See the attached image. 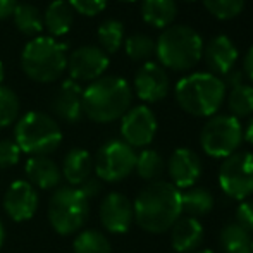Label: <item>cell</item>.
<instances>
[{
  "label": "cell",
  "instance_id": "6da1fadb",
  "mask_svg": "<svg viewBox=\"0 0 253 253\" xmlns=\"http://www.w3.org/2000/svg\"><path fill=\"white\" fill-rule=\"evenodd\" d=\"M134 220L143 231L160 234L170 231L181 217V191L167 181H153L138 193L133 203Z\"/></svg>",
  "mask_w": 253,
  "mask_h": 253
},
{
  "label": "cell",
  "instance_id": "7a4b0ae2",
  "mask_svg": "<svg viewBox=\"0 0 253 253\" xmlns=\"http://www.w3.org/2000/svg\"><path fill=\"white\" fill-rule=\"evenodd\" d=\"M133 90L124 78L102 76L83 90V114L95 123L121 119L131 109Z\"/></svg>",
  "mask_w": 253,
  "mask_h": 253
},
{
  "label": "cell",
  "instance_id": "3957f363",
  "mask_svg": "<svg viewBox=\"0 0 253 253\" xmlns=\"http://www.w3.org/2000/svg\"><path fill=\"white\" fill-rule=\"evenodd\" d=\"M176 100L195 117H212L226 100V84L210 73H193L177 81Z\"/></svg>",
  "mask_w": 253,
  "mask_h": 253
},
{
  "label": "cell",
  "instance_id": "277c9868",
  "mask_svg": "<svg viewBox=\"0 0 253 253\" xmlns=\"http://www.w3.org/2000/svg\"><path fill=\"white\" fill-rule=\"evenodd\" d=\"M155 53L162 67L172 71H188L200 62L203 40L193 28L174 24L160 33L155 43Z\"/></svg>",
  "mask_w": 253,
  "mask_h": 253
},
{
  "label": "cell",
  "instance_id": "5b68a950",
  "mask_svg": "<svg viewBox=\"0 0 253 253\" xmlns=\"http://www.w3.org/2000/svg\"><path fill=\"white\" fill-rule=\"evenodd\" d=\"M21 66L30 80L37 83H53L66 71V45L52 37L33 38L21 53Z\"/></svg>",
  "mask_w": 253,
  "mask_h": 253
},
{
  "label": "cell",
  "instance_id": "8992f818",
  "mask_svg": "<svg viewBox=\"0 0 253 253\" xmlns=\"http://www.w3.org/2000/svg\"><path fill=\"white\" fill-rule=\"evenodd\" d=\"M14 136L21 152L30 153L31 157H38L48 155L59 148L62 141V131L52 116L33 110L24 114L17 121Z\"/></svg>",
  "mask_w": 253,
  "mask_h": 253
},
{
  "label": "cell",
  "instance_id": "52a82bcc",
  "mask_svg": "<svg viewBox=\"0 0 253 253\" xmlns=\"http://www.w3.org/2000/svg\"><path fill=\"white\" fill-rule=\"evenodd\" d=\"M48 222L60 236H71L86 224L90 200L74 186H60L48 200Z\"/></svg>",
  "mask_w": 253,
  "mask_h": 253
},
{
  "label": "cell",
  "instance_id": "ba28073f",
  "mask_svg": "<svg viewBox=\"0 0 253 253\" xmlns=\"http://www.w3.org/2000/svg\"><path fill=\"white\" fill-rule=\"evenodd\" d=\"M241 141H243L241 123L229 114L212 116L202 127V148L212 159H227L240 148Z\"/></svg>",
  "mask_w": 253,
  "mask_h": 253
},
{
  "label": "cell",
  "instance_id": "9c48e42d",
  "mask_svg": "<svg viewBox=\"0 0 253 253\" xmlns=\"http://www.w3.org/2000/svg\"><path fill=\"white\" fill-rule=\"evenodd\" d=\"M136 166V152L123 140H109L97 152L93 170L105 183H119L126 179Z\"/></svg>",
  "mask_w": 253,
  "mask_h": 253
},
{
  "label": "cell",
  "instance_id": "30bf717a",
  "mask_svg": "<svg viewBox=\"0 0 253 253\" xmlns=\"http://www.w3.org/2000/svg\"><path fill=\"white\" fill-rule=\"evenodd\" d=\"M220 190L234 200L253 195V152H234L224 159L219 169Z\"/></svg>",
  "mask_w": 253,
  "mask_h": 253
},
{
  "label": "cell",
  "instance_id": "8fae6325",
  "mask_svg": "<svg viewBox=\"0 0 253 253\" xmlns=\"http://www.w3.org/2000/svg\"><path fill=\"white\" fill-rule=\"evenodd\" d=\"M121 134H123V141L131 148L150 145L157 134V117L150 107H131L121 117Z\"/></svg>",
  "mask_w": 253,
  "mask_h": 253
},
{
  "label": "cell",
  "instance_id": "7c38bea8",
  "mask_svg": "<svg viewBox=\"0 0 253 253\" xmlns=\"http://www.w3.org/2000/svg\"><path fill=\"white\" fill-rule=\"evenodd\" d=\"M109 67V55L102 50L100 47L93 45H84V47L76 48L67 57L66 69L69 71L71 80L74 81H91L102 78V74Z\"/></svg>",
  "mask_w": 253,
  "mask_h": 253
},
{
  "label": "cell",
  "instance_id": "4fadbf2b",
  "mask_svg": "<svg viewBox=\"0 0 253 253\" xmlns=\"http://www.w3.org/2000/svg\"><path fill=\"white\" fill-rule=\"evenodd\" d=\"M38 205H40V198H38L37 188L24 179L10 183L3 195V210L14 222L30 220L37 213Z\"/></svg>",
  "mask_w": 253,
  "mask_h": 253
},
{
  "label": "cell",
  "instance_id": "5bb4252c",
  "mask_svg": "<svg viewBox=\"0 0 253 253\" xmlns=\"http://www.w3.org/2000/svg\"><path fill=\"white\" fill-rule=\"evenodd\" d=\"M100 222L109 233L124 234L134 220L133 202L123 193H109L100 203Z\"/></svg>",
  "mask_w": 253,
  "mask_h": 253
},
{
  "label": "cell",
  "instance_id": "9a60e30c",
  "mask_svg": "<svg viewBox=\"0 0 253 253\" xmlns=\"http://www.w3.org/2000/svg\"><path fill=\"white\" fill-rule=\"evenodd\" d=\"M170 81L166 69L155 62H147L138 69L134 76V91L138 98L147 103L160 102L167 97Z\"/></svg>",
  "mask_w": 253,
  "mask_h": 253
},
{
  "label": "cell",
  "instance_id": "2e32d148",
  "mask_svg": "<svg viewBox=\"0 0 253 253\" xmlns=\"http://www.w3.org/2000/svg\"><path fill=\"white\" fill-rule=\"evenodd\" d=\"M167 172L177 190L193 188L202 176V160L190 148H177L167 160Z\"/></svg>",
  "mask_w": 253,
  "mask_h": 253
},
{
  "label": "cell",
  "instance_id": "e0dca14e",
  "mask_svg": "<svg viewBox=\"0 0 253 253\" xmlns=\"http://www.w3.org/2000/svg\"><path fill=\"white\" fill-rule=\"evenodd\" d=\"M203 59L210 74L217 76H226L229 71H233L234 64L238 60V48L229 37L226 35H217L210 38L207 47H203Z\"/></svg>",
  "mask_w": 253,
  "mask_h": 253
},
{
  "label": "cell",
  "instance_id": "ac0fdd59",
  "mask_svg": "<svg viewBox=\"0 0 253 253\" xmlns=\"http://www.w3.org/2000/svg\"><path fill=\"white\" fill-rule=\"evenodd\" d=\"M52 110L66 123H78L83 117V88L78 81L66 80L52 100Z\"/></svg>",
  "mask_w": 253,
  "mask_h": 253
},
{
  "label": "cell",
  "instance_id": "d6986e66",
  "mask_svg": "<svg viewBox=\"0 0 253 253\" xmlns=\"http://www.w3.org/2000/svg\"><path fill=\"white\" fill-rule=\"evenodd\" d=\"M24 174L28 177V183L40 190H57L62 179L60 167L47 155L30 157L24 166Z\"/></svg>",
  "mask_w": 253,
  "mask_h": 253
},
{
  "label": "cell",
  "instance_id": "ffe728a7",
  "mask_svg": "<svg viewBox=\"0 0 253 253\" xmlns=\"http://www.w3.org/2000/svg\"><path fill=\"white\" fill-rule=\"evenodd\" d=\"M203 226L193 217H179L170 227V245L177 253L195 252L202 245Z\"/></svg>",
  "mask_w": 253,
  "mask_h": 253
},
{
  "label": "cell",
  "instance_id": "44dd1931",
  "mask_svg": "<svg viewBox=\"0 0 253 253\" xmlns=\"http://www.w3.org/2000/svg\"><path fill=\"white\" fill-rule=\"evenodd\" d=\"M60 172H62L64 179L69 183V186L78 188L88 177H91V172H93V159H91L90 152L83 150V148L69 150L62 160Z\"/></svg>",
  "mask_w": 253,
  "mask_h": 253
},
{
  "label": "cell",
  "instance_id": "7402d4cb",
  "mask_svg": "<svg viewBox=\"0 0 253 253\" xmlns=\"http://www.w3.org/2000/svg\"><path fill=\"white\" fill-rule=\"evenodd\" d=\"M141 16L147 24L153 28H169L177 16L176 0H143Z\"/></svg>",
  "mask_w": 253,
  "mask_h": 253
},
{
  "label": "cell",
  "instance_id": "603a6c76",
  "mask_svg": "<svg viewBox=\"0 0 253 253\" xmlns=\"http://www.w3.org/2000/svg\"><path fill=\"white\" fill-rule=\"evenodd\" d=\"M43 26L52 37H64L73 26V9L66 0H53L43 14Z\"/></svg>",
  "mask_w": 253,
  "mask_h": 253
},
{
  "label": "cell",
  "instance_id": "cb8c5ba5",
  "mask_svg": "<svg viewBox=\"0 0 253 253\" xmlns=\"http://www.w3.org/2000/svg\"><path fill=\"white\" fill-rule=\"evenodd\" d=\"M181 209L188 213V217H203L213 209V195L207 188H188L184 193H181Z\"/></svg>",
  "mask_w": 253,
  "mask_h": 253
},
{
  "label": "cell",
  "instance_id": "d4e9b609",
  "mask_svg": "<svg viewBox=\"0 0 253 253\" xmlns=\"http://www.w3.org/2000/svg\"><path fill=\"white\" fill-rule=\"evenodd\" d=\"M12 17L16 28L23 35L35 38L40 37L42 30H43V16L38 7L30 5V3H17Z\"/></svg>",
  "mask_w": 253,
  "mask_h": 253
},
{
  "label": "cell",
  "instance_id": "484cf974",
  "mask_svg": "<svg viewBox=\"0 0 253 253\" xmlns=\"http://www.w3.org/2000/svg\"><path fill=\"white\" fill-rule=\"evenodd\" d=\"M74 253H112L109 238L97 229L81 231L73 243Z\"/></svg>",
  "mask_w": 253,
  "mask_h": 253
},
{
  "label": "cell",
  "instance_id": "4316f807",
  "mask_svg": "<svg viewBox=\"0 0 253 253\" xmlns=\"http://www.w3.org/2000/svg\"><path fill=\"white\" fill-rule=\"evenodd\" d=\"M134 170L138 176L145 181H159L160 176L166 170V162H164L162 155L155 150H143L140 155H136V166Z\"/></svg>",
  "mask_w": 253,
  "mask_h": 253
},
{
  "label": "cell",
  "instance_id": "83f0119b",
  "mask_svg": "<svg viewBox=\"0 0 253 253\" xmlns=\"http://www.w3.org/2000/svg\"><path fill=\"white\" fill-rule=\"evenodd\" d=\"M227 107L231 110V116L241 119L253 114V86L250 84H238L231 88L227 97Z\"/></svg>",
  "mask_w": 253,
  "mask_h": 253
},
{
  "label": "cell",
  "instance_id": "f1b7e54d",
  "mask_svg": "<svg viewBox=\"0 0 253 253\" xmlns=\"http://www.w3.org/2000/svg\"><path fill=\"white\" fill-rule=\"evenodd\" d=\"M97 35H98V42H100V48L105 53H116L123 47L124 26L121 21L109 19L105 23H102Z\"/></svg>",
  "mask_w": 253,
  "mask_h": 253
},
{
  "label": "cell",
  "instance_id": "f546056e",
  "mask_svg": "<svg viewBox=\"0 0 253 253\" xmlns=\"http://www.w3.org/2000/svg\"><path fill=\"white\" fill-rule=\"evenodd\" d=\"M124 48H126V53L131 60L141 62V60H148L155 53V42L148 35L136 33L127 38Z\"/></svg>",
  "mask_w": 253,
  "mask_h": 253
},
{
  "label": "cell",
  "instance_id": "4dcf8cb0",
  "mask_svg": "<svg viewBox=\"0 0 253 253\" xmlns=\"http://www.w3.org/2000/svg\"><path fill=\"white\" fill-rule=\"evenodd\" d=\"M19 116V98L10 88L0 86V127H7Z\"/></svg>",
  "mask_w": 253,
  "mask_h": 253
},
{
  "label": "cell",
  "instance_id": "1f68e13d",
  "mask_svg": "<svg viewBox=\"0 0 253 253\" xmlns=\"http://www.w3.org/2000/svg\"><path fill=\"white\" fill-rule=\"evenodd\" d=\"M205 9L217 19H233L243 10L245 0H202Z\"/></svg>",
  "mask_w": 253,
  "mask_h": 253
},
{
  "label": "cell",
  "instance_id": "d6a6232c",
  "mask_svg": "<svg viewBox=\"0 0 253 253\" xmlns=\"http://www.w3.org/2000/svg\"><path fill=\"white\" fill-rule=\"evenodd\" d=\"M219 243L222 250H227L231 247H236V245H245L252 243V234L247 229L240 226L238 222H231L220 229L219 234Z\"/></svg>",
  "mask_w": 253,
  "mask_h": 253
},
{
  "label": "cell",
  "instance_id": "836d02e7",
  "mask_svg": "<svg viewBox=\"0 0 253 253\" xmlns=\"http://www.w3.org/2000/svg\"><path fill=\"white\" fill-rule=\"evenodd\" d=\"M19 147L12 140H0V170L14 167L21 159Z\"/></svg>",
  "mask_w": 253,
  "mask_h": 253
},
{
  "label": "cell",
  "instance_id": "e575fe53",
  "mask_svg": "<svg viewBox=\"0 0 253 253\" xmlns=\"http://www.w3.org/2000/svg\"><path fill=\"white\" fill-rule=\"evenodd\" d=\"M66 2L69 3L71 9L76 10V12L83 14V16H88V17H93L105 9L109 0H66Z\"/></svg>",
  "mask_w": 253,
  "mask_h": 253
},
{
  "label": "cell",
  "instance_id": "d590c367",
  "mask_svg": "<svg viewBox=\"0 0 253 253\" xmlns=\"http://www.w3.org/2000/svg\"><path fill=\"white\" fill-rule=\"evenodd\" d=\"M236 222L248 233H253V200H243L236 209Z\"/></svg>",
  "mask_w": 253,
  "mask_h": 253
},
{
  "label": "cell",
  "instance_id": "8d00e7d4",
  "mask_svg": "<svg viewBox=\"0 0 253 253\" xmlns=\"http://www.w3.org/2000/svg\"><path fill=\"white\" fill-rule=\"evenodd\" d=\"M78 190L88 198V200H93L95 197H98L102 191V181L98 177H88L84 183H81L78 186Z\"/></svg>",
  "mask_w": 253,
  "mask_h": 253
},
{
  "label": "cell",
  "instance_id": "74e56055",
  "mask_svg": "<svg viewBox=\"0 0 253 253\" xmlns=\"http://www.w3.org/2000/svg\"><path fill=\"white\" fill-rule=\"evenodd\" d=\"M16 7H17V0H0V21L12 16Z\"/></svg>",
  "mask_w": 253,
  "mask_h": 253
},
{
  "label": "cell",
  "instance_id": "f35d334b",
  "mask_svg": "<svg viewBox=\"0 0 253 253\" xmlns=\"http://www.w3.org/2000/svg\"><path fill=\"white\" fill-rule=\"evenodd\" d=\"M224 84H229L231 88L238 86V84H243V73L241 71H229V73L226 74V81H224Z\"/></svg>",
  "mask_w": 253,
  "mask_h": 253
},
{
  "label": "cell",
  "instance_id": "ab89813d",
  "mask_svg": "<svg viewBox=\"0 0 253 253\" xmlns=\"http://www.w3.org/2000/svg\"><path fill=\"white\" fill-rule=\"evenodd\" d=\"M243 69H245V74L253 81V47H250V50H248L247 55H245Z\"/></svg>",
  "mask_w": 253,
  "mask_h": 253
},
{
  "label": "cell",
  "instance_id": "60d3db41",
  "mask_svg": "<svg viewBox=\"0 0 253 253\" xmlns=\"http://www.w3.org/2000/svg\"><path fill=\"white\" fill-rule=\"evenodd\" d=\"M224 253H253L252 252V243L236 245V247H231V248H227V250H224Z\"/></svg>",
  "mask_w": 253,
  "mask_h": 253
},
{
  "label": "cell",
  "instance_id": "b9f144b4",
  "mask_svg": "<svg viewBox=\"0 0 253 253\" xmlns=\"http://www.w3.org/2000/svg\"><path fill=\"white\" fill-rule=\"evenodd\" d=\"M245 140L250 145H253V117L250 119V123H248L247 129H245Z\"/></svg>",
  "mask_w": 253,
  "mask_h": 253
},
{
  "label": "cell",
  "instance_id": "7bdbcfd3",
  "mask_svg": "<svg viewBox=\"0 0 253 253\" xmlns=\"http://www.w3.org/2000/svg\"><path fill=\"white\" fill-rule=\"evenodd\" d=\"M3 241H5V227H3L2 220H0V247L3 245Z\"/></svg>",
  "mask_w": 253,
  "mask_h": 253
},
{
  "label": "cell",
  "instance_id": "ee69618b",
  "mask_svg": "<svg viewBox=\"0 0 253 253\" xmlns=\"http://www.w3.org/2000/svg\"><path fill=\"white\" fill-rule=\"evenodd\" d=\"M3 78H5V71H3V64L0 62V86H2V83H3Z\"/></svg>",
  "mask_w": 253,
  "mask_h": 253
},
{
  "label": "cell",
  "instance_id": "f6af8a7d",
  "mask_svg": "<svg viewBox=\"0 0 253 253\" xmlns=\"http://www.w3.org/2000/svg\"><path fill=\"white\" fill-rule=\"evenodd\" d=\"M193 253H215V252H212V250H202V252H193Z\"/></svg>",
  "mask_w": 253,
  "mask_h": 253
},
{
  "label": "cell",
  "instance_id": "bcb514c9",
  "mask_svg": "<svg viewBox=\"0 0 253 253\" xmlns=\"http://www.w3.org/2000/svg\"><path fill=\"white\" fill-rule=\"evenodd\" d=\"M123 2H134V0H123Z\"/></svg>",
  "mask_w": 253,
  "mask_h": 253
},
{
  "label": "cell",
  "instance_id": "7dc6e473",
  "mask_svg": "<svg viewBox=\"0 0 253 253\" xmlns=\"http://www.w3.org/2000/svg\"><path fill=\"white\" fill-rule=\"evenodd\" d=\"M252 252H253V238H252Z\"/></svg>",
  "mask_w": 253,
  "mask_h": 253
},
{
  "label": "cell",
  "instance_id": "c3c4849f",
  "mask_svg": "<svg viewBox=\"0 0 253 253\" xmlns=\"http://www.w3.org/2000/svg\"><path fill=\"white\" fill-rule=\"evenodd\" d=\"M190 2H193V0H190Z\"/></svg>",
  "mask_w": 253,
  "mask_h": 253
}]
</instances>
